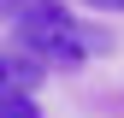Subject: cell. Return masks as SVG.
I'll list each match as a JSON object with an SVG mask.
<instances>
[{
    "mask_svg": "<svg viewBox=\"0 0 124 118\" xmlns=\"http://www.w3.org/2000/svg\"><path fill=\"white\" fill-rule=\"evenodd\" d=\"M12 30H18V47H24V53L53 59V65H83L89 53H106V47H112V36H106L101 24L71 18L65 6L41 12V18H24V24H12Z\"/></svg>",
    "mask_w": 124,
    "mask_h": 118,
    "instance_id": "6da1fadb",
    "label": "cell"
},
{
    "mask_svg": "<svg viewBox=\"0 0 124 118\" xmlns=\"http://www.w3.org/2000/svg\"><path fill=\"white\" fill-rule=\"evenodd\" d=\"M59 0H0V24H24V18H41L53 12Z\"/></svg>",
    "mask_w": 124,
    "mask_h": 118,
    "instance_id": "7a4b0ae2",
    "label": "cell"
},
{
    "mask_svg": "<svg viewBox=\"0 0 124 118\" xmlns=\"http://www.w3.org/2000/svg\"><path fill=\"white\" fill-rule=\"evenodd\" d=\"M0 118H41V106L30 100V88H0Z\"/></svg>",
    "mask_w": 124,
    "mask_h": 118,
    "instance_id": "3957f363",
    "label": "cell"
},
{
    "mask_svg": "<svg viewBox=\"0 0 124 118\" xmlns=\"http://www.w3.org/2000/svg\"><path fill=\"white\" fill-rule=\"evenodd\" d=\"M83 6H101V12H124V0H83Z\"/></svg>",
    "mask_w": 124,
    "mask_h": 118,
    "instance_id": "277c9868",
    "label": "cell"
},
{
    "mask_svg": "<svg viewBox=\"0 0 124 118\" xmlns=\"http://www.w3.org/2000/svg\"><path fill=\"white\" fill-rule=\"evenodd\" d=\"M0 88H6V59H0Z\"/></svg>",
    "mask_w": 124,
    "mask_h": 118,
    "instance_id": "5b68a950",
    "label": "cell"
}]
</instances>
